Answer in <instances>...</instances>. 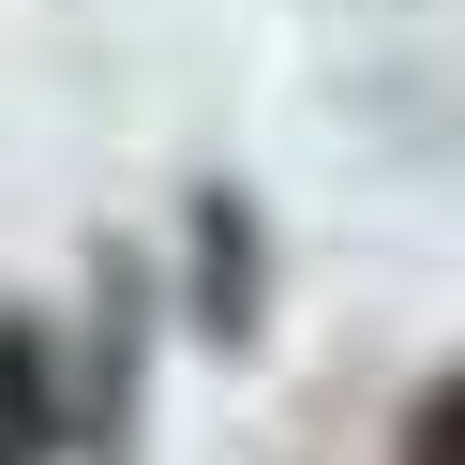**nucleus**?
Here are the masks:
<instances>
[{
  "label": "nucleus",
  "instance_id": "1",
  "mask_svg": "<svg viewBox=\"0 0 465 465\" xmlns=\"http://www.w3.org/2000/svg\"><path fill=\"white\" fill-rule=\"evenodd\" d=\"M405 465H465V391H435L420 420H405Z\"/></svg>",
  "mask_w": 465,
  "mask_h": 465
}]
</instances>
